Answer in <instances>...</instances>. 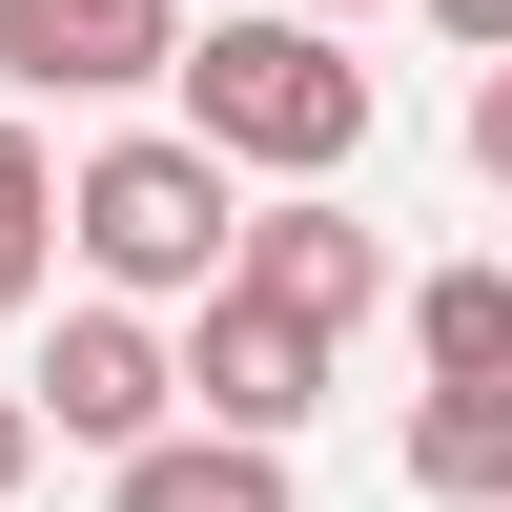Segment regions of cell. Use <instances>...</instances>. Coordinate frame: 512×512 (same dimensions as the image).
Masks as SVG:
<instances>
[{
	"label": "cell",
	"mask_w": 512,
	"mask_h": 512,
	"mask_svg": "<svg viewBox=\"0 0 512 512\" xmlns=\"http://www.w3.org/2000/svg\"><path fill=\"white\" fill-rule=\"evenodd\" d=\"M164 82H185V144L226 164V185H328V164L369 144V62L328 21H205Z\"/></svg>",
	"instance_id": "cell-1"
},
{
	"label": "cell",
	"mask_w": 512,
	"mask_h": 512,
	"mask_svg": "<svg viewBox=\"0 0 512 512\" xmlns=\"http://www.w3.org/2000/svg\"><path fill=\"white\" fill-rule=\"evenodd\" d=\"M226 226H246V185L185 144V123H123V144H82V185H62V246L103 267V308H205V287H226Z\"/></svg>",
	"instance_id": "cell-2"
},
{
	"label": "cell",
	"mask_w": 512,
	"mask_h": 512,
	"mask_svg": "<svg viewBox=\"0 0 512 512\" xmlns=\"http://www.w3.org/2000/svg\"><path fill=\"white\" fill-rule=\"evenodd\" d=\"M226 287H246L267 328H308V349H349V328L390 308V226L328 205V185H287V205H246V226H226Z\"/></svg>",
	"instance_id": "cell-3"
},
{
	"label": "cell",
	"mask_w": 512,
	"mask_h": 512,
	"mask_svg": "<svg viewBox=\"0 0 512 512\" xmlns=\"http://www.w3.org/2000/svg\"><path fill=\"white\" fill-rule=\"evenodd\" d=\"M164 390H185V431H226V451H287V431L328 410V349H308V328H267L246 287H205V308H185V349H164Z\"/></svg>",
	"instance_id": "cell-4"
},
{
	"label": "cell",
	"mask_w": 512,
	"mask_h": 512,
	"mask_svg": "<svg viewBox=\"0 0 512 512\" xmlns=\"http://www.w3.org/2000/svg\"><path fill=\"white\" fill-rule=\"evenodd\" d=\"M21 410L62 451H144V431H185V390H164V328L144 308H62L41 328V369H21Z\"/></svg>",
	"instance_id": "cell-5"
},
{
	"label": "cell",
	"mask_w": 512,
	"mask_h": 512,
	"mask_svg": "<svg viewBox=\"0 0 512 512\" xmlns=\"http://www.w3.org/2000/svg\"><path fill=\"white\" fill-rule=\"evenodd\" d=\"M185 62V0H0V103H123Z\"/></svg>",
	"instance_id": "cell-6"
},
{
	"label": "cell",
	"mask_w": 512,
	"mask_h": 512,
	"mask_svg": "<svg viewBox=\"0 0 512 512\" xmlns=\"http://www.w3.org/2000/svg\"><path fill=\"white\" fill-rule=\"evenodd\" d=\"M103 512H287V451H226V431H144V451H103Z\"/></svg>",
	"instance_id": "cell-7"
},
{
	"label": "cell",
	"mask_w": 512,
	"mask_h": 512,
	"mask_svg": "<svg viewBox=\"0 0 512 512\" xmlns=\"http://www.w3.org/2000/svg\"><path fill=\"white\" fill-rule=\"evenodd\" d=\"M410 369L431 390H512V267H410Z\"/></svg>",
	"instance_id": "cell-8"
},
{
	"label": "cell",
	"mask_w": 512,
	"mask_h": 512,
	"mask_svg": "<svg viewBox=\"0 0 512 512\" xmlns=\"http://www.w3.org/2000/svg\"><path fill=\"white\" fill-rule=\"evenodd\" d=\"M410 492L431 512H512V390H431L410 410Z\"/></svg>",
	"instance_id": "cell-9"
},
{
	"label": "cell",
	"mask_w": 512,
	"mask_h": 512,
	"mask_svg": "<svg viewBox=\"0 0 512 512\" xmlns=\"http://www.w3.org/2000/svg\"><path fill=\"white\" fill-rule=\"evenodd\" d=\"M41 267H62V164H41V123L0 103V308H41Z\"/></svg>",
	"instance_id": "cell-10"
},
{
	"label": "cell",
	"mask_w": 512,
	"mask_h": 512,
	"mask_svg": "<svg viewBox=\"0 0 512 512\" xmlns=\"http://www.w3.org/2000/svg\"><path fill=\"white\" fill-rule=\"evenodd\" d=\"M472 164L512 185V41H492V82H472Z\"/></svg>",
	"instance_id": "cell-11"
},
{
	"label": "cell",
	"mask_w": 512,
	"mask_h": 512,
	"mask_svg": "<svg viewBox=\"0 0 512 512\" xmlns=\"http://www.w3.org/2000/svg\"><path fill=\"white\" fill-rule=\"evenodd\" d=\"M21 472H41V410H21V390H0V492H21Z\"/></svg>",
	"instance_id": "cell-12"
},
{
	"label": "cell",
	"mask_w": 512,
	"mask_h": 512,
	"mask_svg": "<svg viewBox=\"0 0 512 512\" xmlns=\"http://www.w3.org/2000/svg\"><path fill=\"white\" fill-rule=\"evenodd\" d=\"M431 21H451V41H472V62H492V41H512V0H431Z\"/></svg>",
	"instance_id": "cell-13"
}]
</instances>
